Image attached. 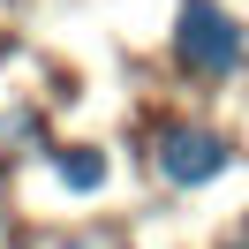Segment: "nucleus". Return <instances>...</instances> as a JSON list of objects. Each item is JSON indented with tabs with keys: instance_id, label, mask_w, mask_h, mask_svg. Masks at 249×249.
Here are the masks:
<instances>
[{
	"instance_id": "obj_1",
	"label": "nucleus",
	"mask_w": 249,
	"mask_h": 249,
	"mask_svg": "<svg viewBox=\"0 0 249 249\" xmlns=\"http://www.w3.org/2000/svg\"><path fill=\"white\" fill-rule=\"evenodd\" d=\"M174 61H181L189 76H234V68H242V31H234V16L212 8V0H181Z\"/></svg>"
},
{
	"instance_id": "obj_2",
	"label": "nucleus",
	"mask_w": 249,
	"mask_h": 249,
	"mask_svg": "<svg viewBox=\"0 0 249 249\" xmlns=\"http://www.w3.org/2000/svg\"><path fill=\"white\" fill-rule=\"evenodd\" d=\"M227 159H234V143L219 136V128H196V121H166V128L151 136V166L166 174V181H181V189L227 174Z\"/></svg>"
},
{
	"instance_id": "obj_3",
	"label": "nucleus",
	"mask_w": 249,
	"mask_h": 249,
	"mask_svg": "<svg viewBox=\"0 0 249 249\" xmlns=\"http://www.w3.org/2000/svg\"><path fill=\"white\" fill-rule=\"evenodd\" d=\"M61 181L68 189H98V181H106V159H98V151H61Z\"/></svg>"
}]
</instances>
